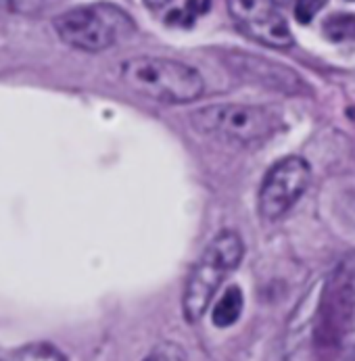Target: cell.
Returning a JSON list of instances; mask_svg holds the SVG:
<instances>
[{
	"mask_svg": "<svg viewBox=\"0 0 355 361\" xmlns=\"http://www.w3.org/2000/svg\"><path fill=\"white\" fill-rule=\"evenodd\" d=\"M121 82L136 94L167 104L195 103L203 97L201 73L176 59L136 56L119 69Z\"/></svg>",
	"mask_w": 355,
	"mask_h": 361,
	"instance_id": "obj_1",
	"label": "cell"
},
{
	"mask_svg": "<svg viewBox=\"0 0 355 361\" xmlns=\"http://www.w3.org/2000/svg\"><path fill=\"white\" fill-rule=\"evenodd\" d=\"M245 255V243L234 230H222L195 263L182 295V311L186 322L197 324L205 315L213 295L234 271Z\"/></svg>",
	"mask_w": 355,
	"mask_h": 361,
	"instance_id": "obj_2",
	"label": "cell"
},
{
	"mask_svg": "<svg viewBox=\"0 0 355 361\" xmlns=\"http://www.w3.org/2000/svg\"><path fill=\"white\" fill-rule=\"evenodd\" d=\"M191 123L205 136L251 145L270 138L278 130L280 115L270 106L257 104H209L191 113Z\"/></svg>",
	"mask_w": 355,
	"mask_h": 361,
	"instance_id": "obj_3",
	"label": "cell"
},
{
	"mask_svg": "<svg viewBox=\"0 0 355 361\" xmlns=\"http://www.w3.org/2000/svg\"><path fill=\"white\" fill-rule=\"evenodd\" d=\"M311 167L301 157H284L265 173L259 188V213L265 219L282 217L305 192Z\"/></svg>",
	"mask_w": 355,
	"mask_h": 361,
	"instance_id": "obj_4",
	"label": "cell"
},
{
	"mask_svg": "<svg viewBox=\"0 0 355 361\" xmlns=\"http://www.w3.org/2000/svg\"><path fill=\"white\" fill-rule=\"evenodd\" d=\"M318 338L337 353L355 351V276H347L326 290Z\"/></svg>",
	"mask_w": 355,
	"mask_h": 361,
	"instance_id": "obj_5",
	"label": "cell"
},
{
	"mask_svg": "<svg viewBox=\"0 0 355 361\" xmlns=\"http://www.w3.org/2000/svg\"><path fill=\"white\" fill-rule=\"evenodd\" d=\"M54 32L65 44L84 52L107 51L117 42L113 17L97 6H80L61 13L54 19Z\"/></svg>",
	"mask_w": 355,
	"mask_h": 361,
	"instance_id": "obj_6",
	"label": "cell"
},
{
	"mask_svg": "<svg viewBox=\"0 0 355 361\" xmlns=\"http://www.w3.org/2000/svg\"><path fill=\"white\" fill-rule=\"evenodd\" d=\"M228 8L249 38L272 49L293 47V32L276 4L265 0H234L228 2Z\"/></svg>",
	"mask_w": 355,
	"mask_h": 361,
	"instance_id": "obj_7",
	"label": "cell"
},
{
	"mask_svg": "<svg viewBox=\"0 0 355 361\" xmlns=\"http://www.w3.org/2000/svg\"><path fill=\"white\" fill-rule=\"evenodd\" d=\"M243 305H245L243 290L239 286L226 288V293L222 295V299L217 301V305L213 307V313H211L213 326L228 328V326L236 324L239 317H241V313H243Z\"/></svg>",
	"mask_w": 355,
	"mask_h": 361,
	"instance_id": "obj_8",
	"label": "cell"
},
{
	"mask_svg": "<svg viewBox=\"0 0 355 361\" xmlns=\"http://www.w3.org/2000/svg\"><path fill=\"white\" fill-rule=\"evenodd\" d=\"M172 8L165 11V25L172 27H193L197 17H201L205 13H209L211 2H199V0H186V2H176V4H167Z\"/></svg>",
	"mask_w": 355,
	"mask_h": 361,
	"instance_id": "obj_9",
	"label": "cell"
},
{
	"mask_svg": "<svg viewBox=\"0 0 355 361\" xmlns=\"http://www.w3.org/2000/svg\"><path fill=\"white\" fill-rule=\"evenodd\" d=\"M0 361H67L65 355L51 343H30L8 351Z\"/></svg>",
	"mask_w": 355,
	"mask_h": 361,
	"instance_id": "obj_10",
	"label": "cell"
},
{
	"mask_svg": "<svg viewBox=\"0 0 355 361\" xmlns=\"http://www.w3.org/2000/svg\"><path fill=\"white\" fill-rule=\"evenodd\" d=\"M324 36H326L330 42H335V44L354 42L355 15H351V13H337V15H330V17L324 21Z\"/></svg>",
	"mask_w": 355,
	"mask_h": 361,
	"instance_id": "obj_11",
	"label": "cell"
},
{
	"mask_svg": "<svg viewBox=\"0 0 355 361\" xmlns=\"http://www.w3.org/2000/svg\"><path fill=\"white\" fill-rule=\"evenodd\" d=\"M143 361H188L186 351L172 341H163L152 347V351Z\"/></svg>",
	"mask_w": 355,
	"mask_h": 361,
	"instance_id": "obj_12",
	"label": "cell"
},
{
	"mask_svg": "<svg viewBox=\"0 0 355 361\" xmlns=\"http://www.w3.org/2000/svg\"><path fill=\"white\" fill-rule=\"evenodd\" d=\"M326 6V2H307V0H303V2H297L295 4V19L299 21V23H309L322 8Z\"/></svg>",
	"mask_w": 355,
	"mask_h": 361,
	"instance_id": "obj_13",
	"label": "cell"
},
{
	"mask_svg": "<svg viewBox=\"0 0 355 361\" xmlns=\"http://www.w3.org/2000/svg\"><path fill=\"white\" fill-rule=\"evenodd\" d=\"M347 113H349V117H354V119H355V106H351V109H349Z\"/></svg>",
	"mask_w": 355,
	"mask_h": 361,
	"instance_id": "obj_14",
	"label": "cell"
}]
</instances>
